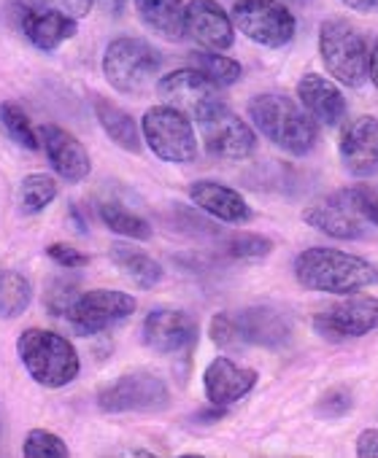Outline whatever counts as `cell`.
Here are the masks:
<instances>
[{
    "instance_id": "d6986e66",
    "label": "cell",
    "mask_w": 378,
    "mask_h": 458,
    "mask_svg": "<svg viewBox=\"0 0 378 458\" xmlns=\"http://www.w3.org/2000/svg\"><path fill=\"white\" fill-rule=\"evenodd\" d=\"M238 337L246 345H260V348H284L292 340V324L289 318L268 305H254L241 313H233Z\"/></svg>"
},
{
    "instance_id": "2e32d148",
    "label": "cell",
    "mask_w": 378,
    "mask_h": 458,
    "mask_svg": "<svg viewBox=\"0 0 378 458\" xmlns=\"http://www.w3.org/2000/svg\"><path fill=\"white\" fill-rule=\"evenodd\" d=\"M39 143L52 165V170L65 181V183H82L92 173V159L84 143L68 132L65 127L57 124H41L39 130Z\"/></svg>"
},
{
    "instance_id": "d4e9b609",
    "label": "cell",
    "mask_w": 378,
    "mask_h": 458,
    "mask_svg": "<svg viewBox=\"0 0 378 458\" xmlns=\"http://www.w3.org/2000/svg\"><path fill=\"white\" fill-rule=\"evenodd\" d=\"M111 262L138 289H154L162 281V276H165V270H162V265L157 259H151L149 254H143V251H138L133 246H122V243L111 246Z\"/></svg>"
},
{
    "instance_id": "8992f818",
    "label": "cell",
    "mask_w": 378,
    "mask_h": 458,
    "mask_svg": "<svg viewBox=\"0 0 378 458\" xmlns=\"http://www.w3.org/2000/svg\"><path fill=\"white\" fill-rule=\"evenodd\" d=\"M143 143L151 154L170 165H189L198 159V138L189 116L173 106H154L141 119Z\"/></svg>"
},
{
    "instance_id": "e575fe53",
    "label": "cell",
    "mask_w": 378,
    "mask_h": 458,
    "mask_svg": "<svg viewBox=\"0 0 378 458\" xmlns=\"http://www.w3.org/2000/svg\"><path fill=\"white\" fill-rule=\"evenodd\" d=\"M351 407H354L351 391H346V388H330V391L319 399L316 412H319L322 418H327V420H335V418H343Z\"/></svg>"
},
{
    "instance_id": "ba28073f",
    "label": "cell",
    "mask_w": 378,
    "mask_h": 458,
    "mask_svg": "<svg viewBox=\"0 0 378 458\" xmlns=\"http://www.w3.org/2000/svg\"><path fill=\"white\" fill-rule=\"evenodd\" d=\"M233 25L265 49H281L297 33V20L281 0H238L233 6Z\"/></svg>"
},
{
    "instance_id": "ffe728a7",
    "label": "cell",
    "mask_w": 378,
    "mask_h": 458,
    "mask_svg": "<svg viewBox=\"0 0 378 458\" xmlns=\"http://www.w3.org/2000/svg\"><path fill=\"white\" fill-rule=\"evenodd\" d=\"M20 28L39 52H55L79 33L76 17L57 9H22Z\"/></svg>"
},
{
    "instance_id": "3957f363",
    "label": "cell",
    "mask_w": 378,
    "mask_h": 458,
    "mask_svg": "<svg viewBox=\"0 0 378 458\" xmlns=\"http://www.w3.org/2000/svg\"><path fill=\"white\" fill-rule=\"evenodd\" d=\"M17 353L28 375L44 388H63L73 383L82 369L73 343L49 329H25L17 340Z\"/></svg>"
},
{
    "instance_id": "7402d4cb",
    "label": "cell",
    "mask_w": 378,
    "mask_h": 458,
    "mask_svg": "<svg viewBox=\"0 0 378 458\" xmlns=\"http://www.w3.org/2000/svg\"><path fill=\"white\" fill-rule=\"evenodd\" d=\"M297 98L305 114L324 127H338L346 119V98L330 79L319 73H305L297 81Z\"/></svg>"
},
{
    "instance_id": "7c38bea8",
    "label": "cell",
    "mask_w": 378,
    "mask_h": 458,
    "mask_svg": "<svg viewBox=\"0 0 378 458\" xmlns=\"http://www.w3.org/2000/svg\"><path fill=\"white\" fill-rule=\"evenodd\" d=\"M314 329L324 340H354L378 329V297L348 294V300L330 305L314 316Z\"/></svg>"
},
{
    "instance_id": "277c9868",
    "label": "cell",
    "mask_w": 378,
    "mask_h": 458,
    "mask_svg": "<svg viewBox=\"0 0 378 458\" xmlns=\"http://www.w3.org/2000/svg\"><path fill=\"white\" fill-rule=\"evenodd\" d=\"M162 57L143 38H114L103 55V76L122 95H143L159 76Z\"/></svg>"
},
{
    "instance_id": "6da1fadb",
    "label": "cell",
    "mask_w": 378,
    "mask_h": 458,
    "mask_svg": "<svg viewBox=\"0 0 378 458\" xmlns=\"http://www.w3.org/2000/svg\"><path fill=\"white\" fill-rule=\"evenodd\" d=\"M295 278L303 289L348 297L378 284V267L338 249H305L295 259Z\"/></svg>"
},
{
    "instance_id": "8fae6325",
    "label": "cell",
    "mask_w": 378,
    "mask_h": 458,
    "mask_svg": "<svg viewBox=\"0 0 378 458\" xmlns=\"http://www.w3.org/2000/svg\"><path fill=\"white\" fill-rule=\"evenodd\" d=\"M138 302L127 292H114V289H92V292H79L71 308L65 310V318L71 327L84 335H100L111 329L114 324L130 318L135 313Z\"/></svg>"
},
{
    "instance_id": "cb8c5ba5",
    "label": "cell",
    "mask_w": 378,
    "mask_h": 458,
    "mask_svg": "<svg viewBox=\"0 0 378 458\" xmlns=\"http://www.w3.org/2000/svg\"><path fill=\"white\" fill-rule=\"evenodd\" d=\"M141 22L168 41L184 38V0H135Z\"/></svg>"
},
{
    "instance_id": "f1b7e54d",
    "label": "cell",
    "mask_w": 378,
    "mask_h": 458,
    "mask_svg": "<svg viewBox=\"0 0 378 458\" xmlns=\"http://www.w3.org/2000/svg\"><path fill=\"white\" fill-rule=\"evenodd\" d=\"M193 68L201 71L214 87H233L244 76L241 63L233 60V57H225L219 52H195L193 55Z\"/></svg>"
},
{
    "instance_id": "ac0fdd59",
    "label": "cell",
    "mask_w": 378,
    "mask_h": 458,
    "mask_svg": "<svg viewBox=\"0 0 378 458\" xmlns=\"http://www.w3.org/2000/svg\"><path fill=\"white\" fill-rule=\"evenodd\" d=\"M257 369L236 364L230 356H217L203 372V391L214 407H230L257 386Z\"/></svg>"
},
{
    "instance_id": "5bb4252c",
    "label": "cell",
    "mask_w": 378,
    "mask_h": 458,
    "mask_svg": "<svg viewBox=\"0 0 378 458\" xmlns=\"http://www.w3.org/2000/svg\"><path fill=\"white\" fill-rule=\"evenodd\" d=\"M184 36L209 52H228L236 44V25L217 0H193L184 6Z\"/></svg>"
},
{
    "instance_id": "9c48e42d",
    "label": "cell",
    "mask_w": 378,
    "mask_h": 458,
    "mask_svg": "<svg viewBox=\"0 0 378 458\" xmlns=\"http://www.w3.org/2000/svg\"><path fill=\"white\" fill-rule=\"evenodd\" d=\"M103 412H159L170 407V388L154 372H127L98 391Z\"/></svg>"
},
{
    "instance_id": "4dcf8cb0",
    "label": "cell",
    "mask_w": 378,
    "mask_h": 458,
    "mask_svg": "<svg viewBox=\"0 0 378 458\" xmlns=\"http://www.w3.org/2000/svg\"><path fill=\"white\" fill-rule=\"evenodd\" d=\"M22 455L25 458H68L71 455V447L55 431L30 428L28 437H25V442H22Z\"/></svg>"
},
{
    "instance_id": "d590c367",
    "label": "cell",
    "mask_w": 378,
    "mask_h": 458,
    "mask_svg": "<svg viewBox=\"0 0 378 458\" xmlns=\"http://www.w3.org/2000/svg\"><path fill=\"white\" fill-rule=\"evenodd\" d=\"M47 254H49V259H52L55 265H60L63 270H79V267H84V265L90 262L87 254H82L79 249L65 246V243H52V246L47 249Z\"/></svg>"
},
{
    "instance_id": "74e56055",
    "label": "cell",
    "mask_w": 378,
    "mask_h": 458,
    "mask_svg": "<svg viewBox=\"0 0 378 458\" xmlns=\"http://www.w3.org/2000/svg\"><path fill=\"white\" fill-rule=\"evenodd\" d=\"M47 4L52 6V9H57V12H65V14H71V17H87L90 12H92V6H95V0H47Z\"/></svg>"
},
{
    "instance_id": "7bdbcfd3",
    "label": "cell",
    "mask_w": 378,
    "mask_h": 458,
    "mask_svg": "<svg viewBox=\"0 0 378 458\" xmlns=\"http://www.w3.org/2000/svg\"><path fill=\"white\" fill-rule=\"evenodd\" d=\"M292 4H305V0H292Z\"/></svg>"
},
{
    "instance_id": "9a60e30c",
    "label": "cell",
    "mask_w": 378,
    "mask_h": 458,
    "mask_svg": "<svg viewBox=\"0 0 378 458\" xmlns=\"http://www.w3.org/2000/svg\"><path fill=\"white\" fill-rule=\"evenodd\" d=\"M338 154L343 170L354 178H373L378 175V119L375 116H357L343 124Z\"/></svg>"
},
{
    "instance_id": "5b68a950",
    "label": "cell",
    "mask_w": 378,
    "mask_h": 458,
    "mask_svg": "<svg viewBox=\"0 0 378 458\" xmlns=\"http://www.w3.org/2000/svg\"><path fill=\"white\" fill-rule=\"evenodd\" d=\"M319 55L327 73L343 87H362L367 81V44L346 20H324L319 28Z\"/></svg>"
},
{
    "instance_id": "7a4b0ae2",
    "label": "cell",
    "mask_w": 378,
    "mask_h": 458,
    "mask_svg": "<svg viewBox=\"0 0 378 458\" xmlns=\"http://www.w3.org/2000/svg\"><path fill=\"white\" fill-rule=\"evenodd\" d=\"M249 119L273 146L292 157H305L319 143V124L287 95L252 98Z\"/></svg>"
},
{
    "instance_id": "30bf717a",
    "label": "cell",
    "mask_w": 378,
    "mask_h": 458,
    "mask_svg": "<svg viewBox=\"0 0 378 458\" xmlns=\"http://www.w3.org/2000/svg\"><path fill=\"white\" fill-rule=\"evenodd\" d=\"M303 221L314 229H319L322 235H330L335 241H362L370 233V221L365 218L357 197L351 189L332 191L314 205L303 210Z\"/></svg>"
},
{
    "instance_id": "e0dca14e",
    "label": "cell",
    "mask_w": 378,
    "mask_h": 458,
    "mask_svg": "<svg viewBox=\"0 0 378 458\" xmlns=\"http://www.w3.org/2000/svg\"><path fill=\"white\" fill-rule=\"evenodd\" d=\"M217 89L201 71L195 68H181L157 81V95L165 100V106H173L184 114L198 116L206 106L217 103Z\"/></svg>"
},
{
    "instance_id": "ab89813d",
    "label": "cell",
    "mask_w": 378,
    "mask_h": 458,
    "mask_svg": "<svg viewBox=\"0 0 378 458\" xmlns=\"http://www.w3.org/2000/svg\"><path fill=\"white\" fill-rule=\"evenodd\" d=\"M340 4L357 14H378V0H340Z\"/></svg>"
},
{
    "instance_id": "f546056e",
    "label": "cell",
    "mask_w": 378,
    "mask_h": 458,
    "mask_svg": "<svg viewBox=\"0 0 378 458\" xmlns=\"http://www.w3.org/2000/svg\"><path fill=\"white\" fill-rule=\"evenodd\" d=\"M57 197V181L47 173H30L20 183V210L33 216L47 210Z\"/></svg>"
},
{
    "instance_id": "8d00e7d4",
    "label": "cell",
    "mask_w": 378,
    "mask_h": 458,
    "mask_svg": "<svg viewBox=\"0 0 378 458\" xmlns=\"http://www.w3.org/2000/svg\"><path fill=\"white\" fill-rule=\"evenodd\" d=\"M351 191H354L365 218L378 226V183H357V186H351Z\"/></svg>"
},
{
    "instance_id": "f35d334b",
    "label": "cell",
    "mask_w": 378,
    "mask_h": 458,
    "mask_svg": "<svg viewBox=\"0 0 378 458\" xmlns=\"http://www.w3.org/2000/svg\"><path fill=\"white\" fill-rule=\"evenodd\" d=\"M357 455L359 458H378V428H365L357 437Z\"/></svg>"
},
{
    "instance_id": "1f68e13d",
    "label": "cell",
    "mask_w": 378,
    "mask_h": 458,
    "mask_svg": "<svg viewBox=\"0 0 378 458\" xmlns=\"http://www.w3.org/2000/svg\"><path fill=\"white\" fill-rule=\"evenodd\" d=\"M222 249L233 259H262L273 251V241L257 233H236L225 238Z\"/></svg>"
},
{
    "instance_id": "4316f807",
    "label": "cell",
    "mask_w": 378,
    "mask_h": 458,
    "mask_svg": "<svg viewBox=\"0 0 378 458\" xmlns=\"http://www.w3.org/2000/svg\"><path fill=\"white\" fill-rule=\"evenodd\" d=\"M98 213H100V221L111 229V233H116L122 238H130V241H149L151 238V224L119 202H103L98 208Z\"/></svg>"
},
{
    "instance_id": "4fadbf2b",
    "label": "cell",
    "mask_w": 378,
    "mask_h": 458,
    "mask_svg": "<svg viewBox=\"0 0 378 458\" xmlns=\"http://www.w3.org/2000/svg\"><path fill=\"white\" fill-rule=\"evenodd\" d=\"M143 345L159 356L184 353L198 340V321L173 308H157L143 318Z\"/></svg>"
},
{
    "instance_id": "484cf974",
    "label": "cell",
    "mask_w": 378,
    "mask_h": 458,
    "mask_svg": "<svg viewBox=\"0 0 378 458\" xmlns=\"http://www.w3.org/2000/svg\"><path fill=\"white\" fill-rule=\"evenodd\" d=\"M33 302V286L30 281L17 270L0 273V318H20Z\"/></svg>"
},
{
    "instance_id": "60d3db41",
    "label": "cell",
    "mask_w": 378,
    "mask_h": 458,
    "mask_svg": "<svg viewBox=\"0 0 378 458\" xmlns=\"http://www.w3.org/2000/svg\"><path fill=\"white\" fill-rule=\"evenodd\" d=\"M367 79H373V84L378 89V44L373 47V52L367 57Z\"/></svg>"
},
{
    "instance_id": "836d02e7",
    "label": "cell",
    "mask_w": 378,
    "mask_h": 458,
    "mask_svg": "<svg viewBox=\"0 0 378 458\" xmlns=\"http://www.w3.org/2000/svg\"><path fill=\"white\" fill-rule=\"evenodd\" d=\"M209 335H211L214 345H219L222 351H241V348H244V343H241V337H238V329H236L233 313H217V316L211 318Z\"/></svg>"
},
{
    "instance_id": "b9f144b4",
    "label": "cell",
    "mask_w": 378,
    "mask_h": 458,
    "mask_svg": "<svg viewBox=\"0 0 378 458\" xmlns=\"http://www.w3.org/2000/svg\"><path fill=\"white\" fill-rule=\"evenodd\" d=\"M103 4L114 12V14H119L122 9H125V4H127V0H103Z\"/></svg>"
},
{
    "instance_id": "44dd1931",
    "label": "cell",
    "mask_w": 378,
    "mask_h": 458,
    "mask_svg": "<svg viewBox=\"0 0 378 458\" xmlns=\"http://www.w3.org/2000/svg\"><path fill=\"white\" fill-rule=\"evenodd\" d=\"M189 199H193L198 210L225 224H246L254 218L252 205L244 199V194L219 181H195L189 186Z\"/></svg>"
},
{
    "instance_id": "52a82bcc",
    "label": "cell",
    "mask_w": 378,
    "mask_h": 458,
    "mask_svg": "<svg viewBox=\"0 0 378 458\" xmlns=\"http://www.w3.org/2000/svg\"><path fill=\"white\" fill-rule=\"evenodd\" d=\"M206 151L217 159L241 162L249 159L257 148V132L249 122H244L236 111H230L222 100L206 106L198 116Z\"/></svg>"
},
{
    "instance_id": "603a6c76",
    "label": "cell",
    "mask_w": 378,
    "mask_h": 458,
    "mask_svg": "<svg viewBox=\"0 0 378 458\" xmlns=\"http://www.w3.org/2000/svg\"><path fill=\"white\" fill-rule=\"evenodd\" d=\"M95 116H98L103 132L114 140V146H119L122 151H130V154H141L143 135H141V127L135 124V119L127 111H122L111 100L98 98L95 100Z\"/></svg>"
},
{
    "instance_id": "d6a6232c",
    "label": "cell",
    "mask_w": 378,
    "mask_h": 458,
    "mask_svg": "<svg viewBox=\"0 0 378 458\" xmlns=\"http://www.w3.org/2000/svg\"><path fill=\"white\" fill-rule=\"evenodd\" d=\"M79 294V284L73 278H55L44 302H47V310L52 316H65V310L71 308V302L76 300Z\"/></svg>"
},
{
    "instance_id": "83f0119b",
    "label": "cell",
    "mask_w": 378,
    "mask_h": 458,
    "mask_svg": "<svg viewBox=\"0 0 378 458\" xmlns=\"http://www.w3.org/2000/svg\"><path fill=\"white\" fill-rule=\"evenodd\" d=\"M0 124H4L6 135L14 143H20L22 148H28V151H39L41 148L39 130L33 127L30 116L25 114V108L17 100H4V103H0Z\"/></svg>"
}]
</instances>
